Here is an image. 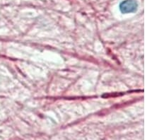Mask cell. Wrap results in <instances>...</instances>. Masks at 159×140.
I'll return each mask as SVG.
<instances>
[{
	"label": "cell",
	"mask_w": 159,
	"mask_h": 140,
	"mask_svg": "<svg viewBox=\"0 0 159 140\" xmlns=\"http://www.w3.org/2000/svg\"><path fill=\"white\" fill-rule=\"evenodd\" d=\"M119 8L122 14H131L137 11L138 4L135 0H124L120 4Z\"/></svg>",
	"instance_id": "obj_1"
}]
</instances>
